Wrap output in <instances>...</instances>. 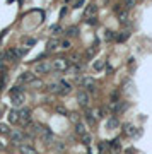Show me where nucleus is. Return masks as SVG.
Instances as JSON below:
<instances>
[{
  "mask_svg": "<svg viewBox=\"0 0 152 154\" xmlns=\"http://www.w3.org/2000/svg\"><path fill=\"white\" fill-rule=\"evenodd\" d=\"M51 63H53V70H56V72H65V70H69V67H70V60L65 58V56H58V58H55Z\"/></svg>",
  "mask_w": 152,
  "mask_h": 154,
  "instance_id": "f257e3e1",
  "label": "nucleus"
},
{
  "mask_svg": "<svg viewBox=\"0 0 152 154\" xmlns=\"http://www.w3.org/2000/svg\"><path fill=\"white\" fill-rule=\"evenodd\" d=\"M53 70V63L51 62H39L34 65V74L36 76H46Z\"/></svg>",
  "mask_w": 152,
  "mask_h": 154,
  "instance_id": "f03ea898",
  "label": "nucleus"
},
{
  "mask_svg": "<svg viewBox=\"0 0 152 154\" xmlns=\"http://www.w3.org/2000/svg\"><path fill=\"white\" fill-rule=\"evenodd\" d=\"M80 86L84 87V91H87V92L96 91V81L92 77H84V79H80Z\"/></svg>",
  "mask_w": 152,
  "mask_h": 154,
  "instance_id": "7ed1b4c3",
  "label": "nucleus"
},
{
  "mask_svg": "<svg viewBox=\"0 0 152 154\" xmlns=\"http://www.w3.org/2000/svg\"><path fill=\"white\" fill-rule=\"evenodd\" d=\"M77 103H79V106H82V108H87L91 103V96L87 91H79L77 92Z\"/></svg>",
  "mask_w": 152,
  "mask_h": 154,
  "instance_id": "20e7f679",
  "label": "nucleus"
},
{
  "mask_svg": "<svg viewBox=\"0 0 152 154\" xmlns=\"http://www.w3.org/2000/svg\"><path fill=\"white\" fill-rule=\"evenodd\" d=\"M19 122L24 123V127L31 122V110H29V108H21V110H19Z\"/></svg>",
  "mask_w": 152,
  "mask_h": 154,
  "instance_id": "39448f33",
  "label": "nucleus"
},
{
  "mask_svg": "<svg viewBox=\"0 0 152 154\" xmlns=\"http://www.w3.org/2000/svg\"><path fill=\"white\" fill-rule=\"evenodd\" d=\"M34 72H22L21 76L17 77V82H19V84H22V82H24V84H31V82H33V81H34Z\"/></svg>",
  "mask_w": 152,
  "mask_h": 154,
  "instance_id": "423d86ee",
  "label": "nucleus"
},
{
  "mask_svg": "<svg viewBox=\"0 0 152 154\" xmlns=\"http://www.w3.org/2000/svg\"><path fill=\"white\" fill-rule=\"evenodd\" d=\"M39 137H41L46 144L53 142V133H51V130H50L48 127H41V128H39Z\"/></svg>",
  "mask_w": 152,
  "mask_h": 154,
  "instance_id": "0eeeda50",
  "label": "nucleus"
},
{
  "mask_svg": "<svg viewBox=\"0 0 152 154\" xmlns=\"http://www.w3.org/2000/svg\"><path fill=\"white\" fill-rule=\"evenodd\" d=\"M9 135H10V142L17 144V146L22 144V140H24V132H21V130H12Z\"/></svg>",
  "mask_w": 152,
  "mask_h": 154,
  "instance_id": "6e6552de",
  "label": "nucleus"
},
{
  "mask_svg": "<svg viewBox=\"0 0 152 154\" xmlns=\"http://www.w3.org/2000/svg\"><path fill=\"white\" fill-rule=\"evenodd\" d=\"M4 55H5V62H14V60H19V48H9Z\"/></svg>",
  "mask_w": 152,
  "mask_h": 154,
  "instance_id": "1a4fd4ad",
  "label": "nucleus"
},
{
  "mask_svg": "<svg viewBox=\"0 0 152 154\" xmlns=\"http://www.w3.org/2000/svg\"><path fill=\"white\" fill-rule=\"evenodd\" d=\"M10 101H12V105L14 106H22L24 105V101H26V94H24V92L14 94V96H10Z\"/></svg>",
  "mask_w": 152,
  "mask_h": 154,
  "instance_id": "9d476101",
  "label": "nucleus"
},
{
  "mask_svg": "<svg viewBox=\"0 0 152 154\" xmlns=\"http://www.w3.org/2000/svg\"><path fill=\"white\" fill-rule=\"evenodd\" d=\"M19 153L21 154H38V151L31 144H24L22 142V144H19Z\"/></svg>",
  "mask_w": 152,
  "mask_h": 154,
  "instance_id": "9b49d317",
  "label": "nucleus"
},
{
  "mask_svg": "<svg viewBox=\"0 0 152 154\" xmlns=\"http://www.w3.org/2000/svg\"><path fill=\"white\" fill-rule=\"evenodd\" d=\"M70 91H72L70 82H67V81H60V96H65V94H69Z\"/></svg>",
  "mask_w": 152,
  "mask_h": 154,
  "instance_id": "f8f14e48",
  "label": "nucleus"
},
{
  "mask_svg": "<svg viewBox=\"0 0 152 154\" xmlns=\"http://www.w3.org/2000/svg\"><path fill=\"white\" fill-rule=\"evenodd\" d=\"M96 12H97L96 4H89V5L86 7V10H84V15H86V17H92V15H96Z\"/></svg>",
  "mask_w": 152,
  "mask_h": 154,
  "instance_id": "ddd939ff",
  "label": "nucleus"
},
{
  "mask_svg": "<svg viewBox=\"0 0 152 154\" xmlns=\"http://www.w3.org/2000/svg\"><path fill=\"white\" fill-rule=\"evenodd\" d=\"M60 46V41L56 40V38H51L48 43H46V51H53V50H56Z\"/></svg>",
  "mask_w": 152,
  "mask_h": 154,
  "instance_id": "4468645a",
  "label": "nucleus"
},
{
  "mask_svg": "<svg viewBox=\"0 0 152 154\" xmlns=\"http://www.w3.org/2000/svg\"><path fill=\"white\" fill-rule=\"evenodd\" d=\"M9 122L10 123H19V110H10L9 111Z\"/></svg>",
  "mask_w": 152,
  "mask_h": 154,
  "instance_id": "2eb2a0df",
  "label": "nucleus"
},
{
  "mask_svg": "<svg viewBox=\"0 0 152 154\" xmlns=\"http://www.w3.org/2000/svg\"><path fill=\"white\" fill-rule=\"evenodd\" d=\"M123 130H125V133H126V135H135V133H137V128L132 125V123H125Z\"/></svg>",
  "mask_w": 152,
  "mask_h": 154,
  "instance_id": "dca6fc26",
  "label": "nucleus"
},
{
  "mask_svg": "<svg viewBox=\"0 0 152 154\" xmlns=\"http://www.w3.org/2000/svg\"><path fill=\"white\" fill-rule=\"evenodd\" d=\"M48 91L53 92V94H60V81L58 82H53V84L48 86Z\"/></svg>",
  "mask_w": 152,
  "mask_h": 154,
  "instance_id": "f3484780",
  "label": "nucleus"
},
{
  "mask_svg": "<svg viewBox=\"0 0 152 154\" xmlns=\"http://www.w3.org/2000/svg\"><path fill=\"white\" fill-rule=\"evenodd\" d=\"M106 127H108V128H116V127H120V122H118V118L111 117V118L106 122Z\"/></svg>",
  "mask_w": 152,
  "mask_h": 154,
  "instance_id": "a211bd4d",
  "label": "nucleus"
},
{
  "mask_svg": "<svg viewBox=\"0 0 152 154\" xmlns=\"http://www.w3.org/2000/svg\"><path fill=\"white\" fill-rule=\"evenodd\" d=\"M128 38H130V33H128V31H123V33L116 34V41L118 43H123V41H126Z\"/></svg>",
  "mask_w": 152,
  "mask_h": 154,
  "instance_id": "6ab92c4d",
  "label": "nucleus"
},
{
  "mask_svg": "<svg viewBox=\"0 0 152 154\" xmlns=\"http://www.w3.org/2000/svg\"><path fill=\"white\" fill-rule=\"evenodd\" d=\"M19 92H24V87H22L21 84H15L12 89H9V94H10V96H14V94H19Z\"/></svg>",
  "mask_w": 152,
  "mask_h": 154,
  "instance_id": "aec40b11",
  "label": "nucleus"
},
{
  "mask_svg": "<svg viewBox=\"0 0 152 154\" xmlns=\"http://www.w3.org/2000/svg\"><path fill=\"white\" fill-rule=\"evenodd\" d=\"M67 36H70V38L79 36V28H77V26H70V28L67 29Z\"/></svg>",
  "mask_w": 152,
  "mask_h": 154,
  "instance_id": "412c9836",
  "label": "nucleus"
},
{
  "mask_svg": "<svg viewBox=\"0 0 152 154\" xmlns=\"http://www.w3.org/2000/svg\"><path fill=\"white\" fill-rule=\"evenodd\" d=\"M96 51H97V40H96V43H94V45H92V46L87 50V51H86V56H87V58H92Z\"/></svg>",
  "mask_w": 152,
  "mask_h": 154,
  "instance_id": "4be33fe9",
  "label": "nucleus"
},
{
  "mask_svg": "<svg viewBox=\"0 0 152 154\" xmlns=\"http://www.w3.org/2000/svg\"><path fill=\"white\" fill-rule=\"evenodd\" d=\"M75 132L79 133V135L87 133V132H86V125H84V123H80V122H77V123H75Z\"/></svg>",
  "mask_w": 152,
  "mask_h": 154,
  "instance_id": "5701e85b",
  "label": "nucleus"
},
{
  "mask_svg": "<svg viewBox=\"0 0 152 154\" xmlns=\"http://www.w3.org/2000/svg\"><path fill=\"white\" fill-rule=\"evenodd\" d=\"M104 38H106L108 41H113V40H116V33L111 31V29H108V31H104Z\"/></svg>",
  "mask_w": 152,
  "mask_h": 154,
  "instance_id": "b1692460",
  "label": "nucleus"
},
{
  "mask_svg": "<svg viewBox=\"0 0 152 154\" xmlns=\"http://www.w3.org/2000/svg\"><path fill=\"white\" fill-rule=\"evenodd\" d=\"M118 19H120L121 24H123V22H128V12H126V10H121V12L118 14Z\"/></svg>",
  "mask_w": 152,
  "mask_h": 154,
  "instance_id": "393cba45",
  "label": "nucleus"
},
{
  "mask_svg": "<svg viewBox=\"0 0 152 154\" xmlns=\"http://www.w3.org/2000/svg\"><path fill=\"white\" fill-rule=\"evenodd\" d=\"M92 67H94V70H97V72H101V70L104 69V60H96Z\"/></svg>",
  "mask_w": 152,
  "mask_h": 154,
  "instance_id": "a878e982",
  "label": "nucleus"
},
{
  "mask_svg": "<svg viewBox=\"0 0 152 154\" xmlns=\"http://www.w3.org/2000/svg\"><path fill=\"white\" fill-rule=\"evenodd\" d=\"M10 132H12V130H10L5 123H0V133H2V135H7V133H10Z\"/></svg>",
  "mask_w": 152,
  "mask_h": 154,
  "instance_id": "bb28decb",
  "label": "nucleus"
},
{
  "mask_svg": "<svg viewBox=\"0 0 152 154\" xmlns=\"http://www.w3.org/2000/svg\"><path fill=\"white\" fill-rule=\"evenodd\" d=\"M80 137H82V142L86 144V146H89L91 144V135L89 133H84V135H80Z\"/></svg>",
  "mask_w": 152,
  "mask_h": 154,
  "instance_id": "cd10ccee",
  "label": "nucleus"
},
{
  "mask_svg": "<svg viewBox=\"0 0 152 154\" xmlns=\"http://www.w3.org/2000/svg\"><path fill=\"white\" fill-rule=\"evenodd\" d=\"M55 111H56V113H60V115H69V111H67V110H65L63 106H56Z\"/></svg>",
  "mask_w": 152,
  "mask_h": 154,
  "instance_id": "c85d7f7f",
  "label": "nucleus"
},
{
  "mask_svg": "<svg viewBox=\"0 0 152 154\" xmlns=\"http://www.w3.org/2000/svg\"><path fill=\"white\" fill-rule=\"evenodd\" d=\"M135 4H137V0H125V5H126V9L135 7Z\"/></svg>",
  "mask_w": 152,
  "mask_h": 154,
  "instance_id": "c756f323",
  "label": "nucleus"
},
{
  "mask_svg": "<svg viewBox=\"0 0 152 154\" xmlns=\"http://www.w3.org/2000/svg\"><path fill=\"white\" fill-rule=\"evenodd\" d=\"M84 4H86V2H84V0H75V2H74V5H72V7L74 9H80L84 5Z\"/></svg>",
  "mask_w": 152,
  "mask_h": 154,
  "instance_id": "7c9ffc66",
  "label": "nucleus"
},
{
  "mask_svg": "<svg viewBox=\"0 0 152 154\" xmlns=\"http://www.w3.org/2000/svg\"><path fill=\"white\" fill-rule=\"evenodd\" d=\"M69 117H70V120H72V122H74V123H77V122H79V120H80V117H79V115H77V113H70Z\"/></svg>",
  "mask_w": 152,
  "mask_h": 154,
  "instance_id": "2f4dec72",
  "label": "nucleus"
},
{
  "mask_svg": "<svg viewBox=\"0 0 152 154\" xmlns=\"http://www.w3.org/2000/svg\"><path fill=\"white\" fill-rule=\"evenodd\" d=\"M60 46L65 48V50H69L70 48V41H69V40H63V41H60Z\"/></svg>",
  "mask_w": 152,
  "mask_h": 154,
  "instance_id": "473e14b6",
  "label": "nucleus"
},
{
  "mask_svg": "<svg viewBox=\"0 0 152 154\" xmlns=\"http://www.w3.org/2000/svg\"><path fill=\"white\" fill-rule=\"evenodd\" d=\"M51 31H53L55 34H60V33H62V28H60L58 24H55V26H51Z\"/></svg>",
  "mask_w": 152,
  "mask_h": 154,
  "instance_id": "72a5a7b5",
  "label": "nucleus"
},
{
  "mask_svg": "<svg viewBox=\"0 0 152 154\" xmlns=\"http://www.w3.org/2000/svg\"><path fill=\"white\" fill-rule=\"evenodd\" d=\"M87 24H91V26H94V24H97L96 15H92V17H87Z\"/></svg>",
  "mask_w": 152,
  "mask_h": 154,
  "instance_id": "f704fd0d",
  "label": "nucleus"
},
{
  "mask_svg": "<svg viewBox=\"0 0 152 154\" xmlns=\"http://www.w3.org/2000/svg\"><path fill=\"white\" fill-rule=\"evenodd\" d=\"M65 14H67V7H63L62 10H60V17H63Z\"/></svg>",
  "mask_w": 152,
  "mask_h": 154,
  "instance_id": "c9c22d12",
  "label": "nucleus"
},
{
  "mask_svg": "<svg viewBox=\"0 0 152 154\" xmlns=\"http://www.w3.org/2000/svg\"><path fill=\"white\" fill-rule=\"evenodd\" d=\"M115 10H116L118 14H120V12H121V7H120V4H118V5H115Z\"/></svg>",
  "mask_w": 152,
  "mask_h": 154,
  "instance_id": "e433bc0d",
  "label": "nucleus"
},
{
  "mask_svg": "<svg viewBox=\"0 0 152 154\" xmlns=\"http://www.w3.org/2000/svg\"><path fill=\"white\" fill-rule=\"evenodd\" d=\"M0 113H2V111H0ZM0 117H2V115H0Z\"/></svg>",
  "mask_w": 152,
  "mask_h": 154,
  "instance_id": "4c0bfd02",
  "label": "nucleus"
}]
</instances>
